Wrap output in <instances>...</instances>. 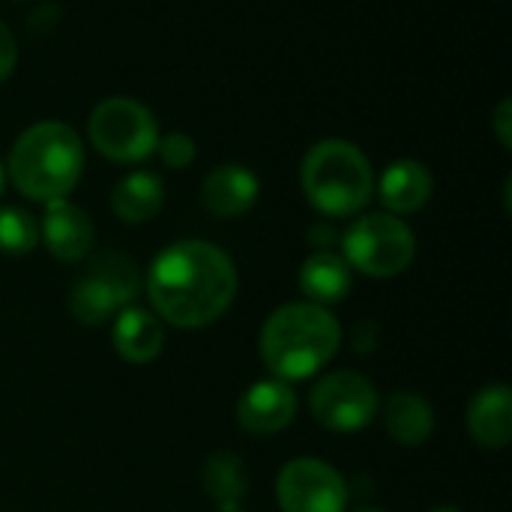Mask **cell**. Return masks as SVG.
Listing matches in <instances>:
<instances>
[{
	"mask_svg": "<svg viewBox=\"0 0 512 512\" xmlns=\"http://www.w3.org/2000/svg\"><path fill=\"white\" fill-rule=\"evenodd\" d=\"M15 60H18V45H15V36L12 30L0 21V84L12 75L15 69Z\"/></svg>",
	"mask_w": 512,
	"mask_h": 512,
	"instance_id": "obj_22",
	"label": "cell"
},
{
	"mask_svg": "<svg viewBox=\"0 0 512 512\" xmlns=\"http://www.w3.org/2000/svg\"><path fill=\"white\" fill-rule=\"evenodd\" d=\"M84 171V147L72 126L45 120L18 135L9 153L12 186L33 201L66 198Z\"/></svg>",
	"mask_w": 512,
	"mask_h": 512,
	"instance_id": "obj_3",
	"label": "cell"
},
{
	"mask_svg": "<svg viewBox=\"0 0 512 512\" xmlns=\"http://www.w3.org/2000/svg\"><path fill=\"white\" fill-rule=\"evenodd\" d=\"M492 129L501 141V147H512V102L510 99H501V105L495 108V117H492Z\"/></svg>",
	"mask_w": 512,
	"mask_h": 512,
	"instance_id": "obj_23",
	"label": "cell"
},
{
	"mask_svg": "<svg viewBox=\"0 0 512 512\" xmlns=\"http://www.w3.org/2000/svg\"><path fill=\"white\" fill-rule=\"evenodd\" d=\"M471 438L486 450H504L512 438V393L507 384L483 387L468 405Z\"/></svg>",
	"mask_w": 512,
	"mask_h": 512,
	"instance_id": "obj_13",
	"label": "cell"
},
{
	"mask_svg": "<svg viewBox=\"0 0 512 512\" xmlns=\"http://www.w3.org/2000/svg\"><path fill=\"white\" fill-rule=\"evenodd\" d=\"M300 288L315 306L342 303L345 294L351 291V267L345 264L342 255L330 249H318L300 267Z\"/></svg>",
	"mask_w": 512,
	"mask_h": 512,
	"instance_id": "obj_16",
	"label": "cell"
},
{
	"mask_svg": "<svg viewBox=\"0 0 512 512\" xmlns=\"http://www.w3.org/2000/svg\"><path fill=\"white\" fill-rule=\"evenodd\" d=\"M87 135L105 159L120 165L144 162L159 144V126L150 108L126 96L102 99L87 120Z\"/></svg>",
	"mask_w": 512,
	"mask_h": 512,
	"instance_id": "obj_6",
	"label": "cell"
},
{
	"mask_svg": "<svg viewBox=\"0 0 512 512\" xmlns=\"http://www.w3.org/2000/svg\"><path fill=\"white\" fill-rule=\"evenodd\" d=\"M219 512H243V510H240V507H237V510H219Z\"/></svg>",
	"mask_w": 512,
	"mask_h": 512,
	"instance_id": "obj_28",
	"label": "cell"
},
{
	"mask_svg": "<svg viewBox=\"0 0 512 512\" xmlns=\"http://www.w3.org/2000/svg\"><path fill=\"white\" fill-rule=\"evenodd\" d=\"M39 243L36 219L21 207H0V252L27 255Z\"/></svg>",
	"mask_w": 512,
	"mask_h": 512,
	"instance_id": "obj_20",
	"label": "cell"
},
{
	"mask_svg": "<svg viewBox=\"0 0 512 512\" xmlns=\"http://www.w3.org/2000/svg\"><path fill=\"white\" fill-rule=\"evenodd\" d=\"M201 486L219 510H237L249 495V474L237 453H213L201 465Z\"/></svg>",
	"mask_w": 512,
	"mask_h": 512,
	"instance_id": "obj_19",
	"label": "cell"
},
{
	"mask_svg": "<svg viewBox=\"0 0 512 512\" xmlns=\"http://www.w3.org/2000/svg\"><path fill=\"white\" fill-rule=\"evenodd\" d=\"M345 264L372 279L399 276L417 252L411 228L393 213L360 216L342 237Z\"/></svg>",
	"mask_w": 512,
	"mask_h": 512,
	"instance_id": "obj_5",
	"label": "cell"
},
{
	"mask_svg": "<svg viewBox=\"0 0 512 512\" xmlns=\"http://www.w3.org/2000/svg\"><path fill=\"white\" fill-rule=\"evenodd\" d=\"M294 414H297V396L279 378L252 384L237 405V420L249 435H276L294 420Z\"/></svg>",
	"mask_w": 512,
	"mask_h": 512,
	"instance_id": "obj_10",
	"label": "cell"
},
{
	"mask_svg": "<svg viewBox=\"0 0 512 512\" xmlns=\"http://www.w3.org/2000/svg\"><path fill=\"white\" fill-rule=\"evenodd\" d=\"M300 180L312 207L327 216L360 213L375 189V174L366 153L342 138L318 141L303 159Z\"/></svg>",
	"mask_w": 512,
	"mask_h": 512,
	"instance_id": "obj_4",
	"label": "cell"
},
{
	"mask_svg": "<svg viewBox=\"0 0 512 512\" xmlns=\"http://www.w3.org/2000/svg\"><path fill=\"white\" fill-rule=\"evenodd\" d=\"M432 189V171L417 159H399L381 177V201L393 216H411L423 210L432 198Z\"/></svg>",
	"mask_w": 512,
	"mask_h": 512,
	"instance_id": "obj_14",
	"label": "cell"
},
{
	"mask_svg": "<svg viewBox=\"0 0 512 512\" xmlns=\"http://www.w3.org/2000/svg\"><path fill=\"white\" fill-rule=\"evenodd\" d=\"M432 512H459V510H453V507H438V510H432Z\"/></svg>",
	"mask_w": 512,
	"mask_h": 512,
	"instance_id": "obj_26",
	"label": "cell"
},
{
	"mask_svg": "<svg viewBox=\"0 0 512 512\" xmlns=\"http://www.w3.org/2000/svg\"><path fill=\"white\" fill-rule=\"evenodd\" d=\"M342 342L339 321L315 303H288L276 309L261 330L264 366L279 381H303L324 369Z\"/></svg>",
	"mask_w": 512,
	"mask_h": 512,
	"instance_id": "obj_2",
	"label": "cell"
},
{
	"mask_svg": "<svg viewBox=\"0 0 512 512\" xmlns=\"http://www.w3.org/2000/svg\"><path fill=\"white\" fill-rule=\"evenodd\" d=\"M3 186H6V174H3V165H0V195H3Z\"/></svg>",
	"mask_w": 512,
	"mask_h": 512,
	"instance_id": "obj_25",
	"label": "cell"
},
{
	"mask_svg": "<svg viewBox=\"0 0 512 512\" xmlns=\"http://www.w3.org/2000/svg\"><path fill=\"white\" fill-rule=\"evenodd\" d=\"M309 408L330 432H360L378 414V393L360 372H330L315 384Z\"/></svg>",
	"mask_w": 512,
	"mask_h": 512,
	"instance_id": "obj_8",
	"label": "cell"
},
{
	"mask_svg": "<svg viewBox=\"0 0 512 512\" xmlns=\"http://www.w3.org/2000/svg\"><path fill=\"white\" fill-rule=\"evenodd\" d=\"M282 512H345L348 489L339 471L321 459H294L276 483Z\"/></svg>",
	"mask_w": 512,
	"mask_h": 512,
	"instance_id": "obj_9",
	"label": "cell"
},
{
	"mask_svg": "<svg viewBox=\"0 0 512 512\" xmlns=\"http://www.w3.org/2000/svg\"><path fill=\"white\" fill-rule=\"evenodd\" d=\"M156 150H159V159L168 168H189L195 162V153H198L195 141L186 132H171V135L159 138Z\"/></svg>",
	"mask_w": 512,
	"mask_h": 512,
	"instance_id": "obj_21",
	"label": "cell"
},
{
	"mask_svg": "<svg viewBox=\"0 0 512 512\" xmlns=\"http://www.w3.org/2000/svg\"><path fill=\"white\" fill-rule=\"evenodd\" d=\"M39 234H42L48 252L57 261H66V264L81 261L93 246V222H90V216L78 204H72L66 198L45 204Z\"/></svg>",
	"mask_w": 512,
	"mask_h": 512,
	"instance_id": "obj_11",
	"label": "cell"
},
{
	"mask_svg": "<svg viewBox=\"0 0 512 512\" xmlns=\"http://www.w3.org/2000/svg\"><path fill=\"white\" fill-rule=\"evenodd\" d=\"M114 348L123 360L129 363H150L159 357L162 345H165V330L159 324L156 315H150L147 309H135L126 306L123 312H117L114 318Z\"/></svg>",
	"mask_w": 512,
	"mask_h": 512,
	"instance_id": "obj_15",
	"label": "cell"
},
{
	"mask_svg": "<svg viewBox=\"0 0 512 512\" xmlns=\"http://www.w3.org/2000/svg\"><path fill=\"white\" fill-rule=\"evenodd\" d=\"M360 512H384V510H375V507H372V510H360Z\"/></svg>",
	"mask_w": 512,
	"mask_h": 512,
	"instance_id": "obj_27",
	"label": "cell"
},
{
	"mask_svg": "<svg viewBox=\"0 0 512 512\" xmlns=\"http://www.w3.org/2000/svg\"><path fill=\"white\" fill-rule=\"evenodd\" d=\"M162 201H165V186L150 171H135L123 177L111 192V210L117 213L120 222L129 225L150 222L162 210Z\"/></svg>",
	"mask_w": 512,
	"mask_h": 512,
	"instance_id": "obj_17",
	"label": "cell"
},
{
	"mask_svg": "<svg viewBox=\"0 0 512 512\" xmlns=\"http://www.w3.org/2000/svg\"><path fill=\"white\" fill-rule=\"evenodd\" d=\"M312 240H315V243L321 240V249H327L330 240H333V231H330V228H312Z\"/></svg>",
	"mask_w": 512,
	"mask_h": 512,
	"instance_id": "obj_24",
	"label": "cell"
},
{
	"mask_svg": "<svg viewBox=\"0 0 512 512\" xmlns=\"http://www.w3.org/2000/svg\"><path fill=\"white\" fill-rule=\"evenodd\" d=\"M147 294L162 321L198 330L234 303L237 270L225 249L207 240H180L153 258Z\"/></svg>",
	"mask_w": 512,
	"mask_h": 512,
	"instance_id": "obj_1",
	"label": "cell"
},
{
	"mask_svg": "<svg viewBox=\"0 0 512 512\" xmlns=\"http://www.w3.org/2000/svg\"><path fill=\"white\" fill-rule=\"evenodd\" d=\"M138 291L141 282L135 264L120 252H108L99 255L87 267V273L75 282L69 297V312L78 324L99 327L117 312H123L138 297Z\"/></svg>",
	"mask_w": 512,
	"mask_h": 512,
	"instance_id": "obj_7",
	"label": "cell"
},
{
	"mask_svg": "<svg viewBox=\"0 0 512 512\" xmlns=\"http://www.w3.org/2000/svg\"><path fill=\"white\" fill-rule=\"evenodd\" d=\"M384 426L393 441L402 447H420L432 438L435 429V414L429 402L417 393H393L384 405Z\"/></svg>",
	"mask_w": 512,
	"mask_h": 512,
	"instance_id": "obj_18",
	"label": "cell"
},
{
	"mask_svg": "<svg viewBox=\"0 0 512 512\" xmlns=\"http://www.w3.org/2000/svg\"><path fill=\"white\" fill-rule=\"evenodd\" d=\"M201 201L219 219L243 216L258 201V177L237 162L219 165L207 174L201 186Z\"/></svg>",
	"mask_w": 512,
	"mask_h": 512,
	"instance_id": "obj_12",
	"label": "cell"
}]
</instances>
